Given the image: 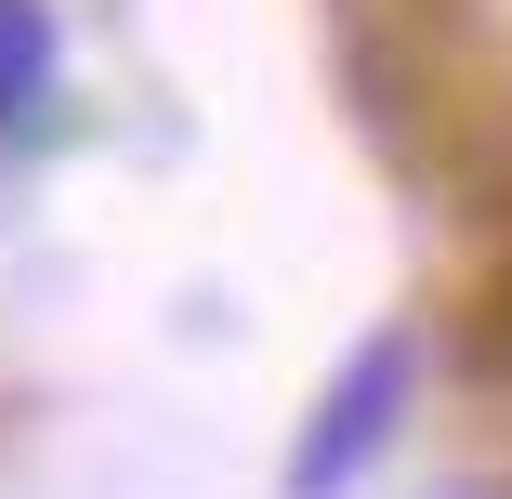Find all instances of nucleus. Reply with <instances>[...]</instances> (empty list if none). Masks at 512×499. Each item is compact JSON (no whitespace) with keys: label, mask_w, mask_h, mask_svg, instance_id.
<instances>
[{"label":"nucleus","mask_w":512,"mask_h":499,"mask_svg":"<svg viewBox=\"0 0 512 499\" xmlns=\"http://www.w3.org/2000/svg\"><path fill=\"white\" fill-rule=\"evenodd\" d=\"M407 381H421V355H407V329H368L355 355H342V381L316 394V421H302V447H289V499H342L381 447H394V421H407Z\"/></svg>","instance_id":"1"},{"label":"nucleus","mask_w":512,"mask_h":499,"mask_svg":"<svg viewBox=\"0 0 512 499\" xmlns=\"http://www.w3.org/2000/svg\"><path fill=\"white\" fill-rule=\"evenodd\" d=\"M53 79H66V40L40 0H0V132H40L53 119Z\"/></svg>","instance_id":"2"}]
</instances>
